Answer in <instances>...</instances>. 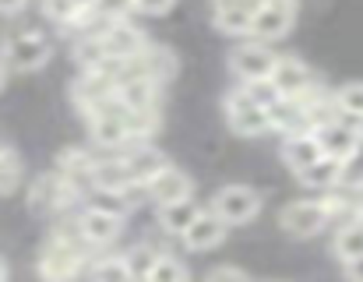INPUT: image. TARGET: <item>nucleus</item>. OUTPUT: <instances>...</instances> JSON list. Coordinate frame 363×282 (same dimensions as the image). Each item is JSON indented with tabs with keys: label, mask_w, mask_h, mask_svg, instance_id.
Returning <instances> with one entry per match:
<instances>
[{
	"label": "nucleus",
	"mask_w": 363,
	"mask_h": 282,
	"mask_svg": "<svg viewBox=\"0 0 363 282\" xmlns=\"http://www.w3.org/2000/svg\"><path fill=\"white\" fill-rule=\"evenodd\" d=\"M138 60H141V71H145L148 78H155L159 85L177 74V53L166 50V46H152V43H148V50H145Z\"/></svg>",
	"instance_id": "5701e85b"
},
{
	"label": "nucleus",
	"mask_w": 363,
	"mask_h": 282,
	"mask_svg": "<svg viewBox=\"0 0 363 282\" xmlns=\"http://www.w3.org/2000/svg\"><path fill=\"white\" fill-rule=\"evenodd\" d=\"M4 78H7V67L0 64V89H4Z\"/></svg>",
	"instance_id": "58836bf2"
},
{
	"label": "nucleus",
	"mask_w": 363,
	"mask_h": 282,
	"mask_svg": "<svg viewBox=\"0 0 363 282\" xmlns=\"http://www.w3.org/2000/svg\"><path fill=\"white\" fill-rule=\"evenodd\" d=\"M92 169H96V159L85 148H64L57 155V173L78 191L92 187Z\"/></svg>",
	"instance_id": "dca6fc26"
},
{
	"label": "nucleus",
	"mask_w": 363,
	"mask_h": 282,
	"mask_svg": "<svg viewBox=\"0 0 363 282\" xmlns=\"http://www.w3.org/2000/svg\"><path fill=\"white\" fill-rule=\"evenodd\" d=\"M71 53H74V64H78L82 71H96V67H103L106 60H113V57L106 53L99 32H85V35H78L74 46H71Z\"/></svg>",
	"instance_id": "4be33fe9"
},
{
	"label": "nucleus",
	"mask_w": 363,
	"mask_h": 282,
	"mask_svg": "<svg viewBox=\"0 0 363 282\" xmlns=\"http://www.w3.org/2000/svg\"><path fill=\"white\" fill-rule=\"evenodd\" d=\"M50 57H53V39L43 35L39 28H18L0 46V64L7 67V74H32L46 67Z\"/></svg>",
	"instance_id": "f257e3e1"
},
{
	"label": "nucleus",
	"mask_w": 363,
	"mask_h": 282,
	"mask_svg": "<svg viewBox=\"0 0 363 282\" xmlns=\"http://www.w3.org/2000/svg\"><path fill=\"white\" fill-rule=\"evenodd\" d=\"M121 155L127 162V169H130V180H141V184H148L155 173H162L169 166V159L148 141H130Z\"/></svg>",
	"instance_id": "ddd939ff"
},
{
	"label": "nucleus",
	"mask_w": 363,
	"mask_h": 282,
	"mask_svg": "<svg viewBox=\"0 0 363 282\" xmlns=\"http://www.w3.org/2000/svg\"><path fill=\"white\" fill-rule=\"evenodd\" d=\"M21 155L11 148V145H0V198L4 194H11V191H18V184H21Z\"/></svg>",
	"instance_id": "393cba45"
},
{
	"label": "nucleus",
	"mask_w": 363,
	"mask_h": 282,
	"mask_svg": "<svg viewBox=\"0 0 363 282\" xmlns=\"http://www.w3.org/2000/svg\"><path fill=\"white\" fill-rule=\"evenodd\" d=\"M254 4H226V7H212V25L223 35H250L254 32Z\"/></svg>",
	"instance_id": "f3484780"
},
{
	"label": "nucleus",
	"mask_w": 363,
	"mask_h": 282,
	"mask_svg": "<svg viewBox=\"0 0 363 282\" xmlns=\"http://www.w3.org/2000/svg\"><path fill=\"white\" fill-rule=\"evenodd\" d=\"M314 138L321 141V152H325V155H332V159H346V155L357 152V145L363 141V135L353 128V124H346V120L335 113L332 120H325L321 128H314Z\"/></svg>",
	"instance_id": "f8f14e48"
},
{
	"label": "nucleus",
	"mask_w": 363,
	"mask_h": 282,
	"mask_svg": "<svg viewBox=\"0 0 363 282\" xmlns=\"http://www.w3.org/2000/svg\"><path fill=\"white\" fill-rule=\"evenodd\" d=\"M177 7V0H134V11L138 14H148V18H162Z\"/></svg>",
	"instance_id": "2f4dec72"
},
{
	"label": "nucleus",
	"mask_w": 363,
	"mask_h": 282,
	"mask_svg": "<svg viewBox=\"0 0 363 282\" xmlns=\"http://www.w3.org/2000/svg\"><path fill=\"white\" fill-rule=\"evenodd\" d=\"M335 106L342 113H353V117H363V81H350L335 92Z\"/></svg>",
	"instance_id": "c85d7f7f"
},
{
	"label": "nucleus",
	"mask_w": 363,
	"mask_h": 282,
	"mask_svg": "<svg viewBox=\"0 0 363 282\" xmlns=\"http://www.w3.org/2000/svg\"><path fill=\"white\" fill-rule=\"evenodd\" d=\"M226 124H230V131L240 135V138H257V135L272 131L268 110L257 106L254 99H247V92H243L240 85L226 96Z\"/></svg>",
	"instance_id": "39448f33"
},
{
	"label": "nucleus",
	"mask_w": 363,
	"mask_h": 282,
	"mask_svg": "<svg viewBox=\"0 0 363 282\" xmlns=\"http://www.w3.org/2000/svg\"><path fill=\"white\" fill-rule=\"evenodd\" d=\"M7 276H11V269H7V265H4V258H0V282L7 279Z\"/></svg>",
	"instance_id": "e433bc0d"
},
{
	"label": "nucleus",
	"mask_w": 363,
	"mask_h": 282,
	"mask_svg": "<svg viewBox=\"0 0 363 282\" xmlns=\"http://www.w3.org/2000/svg\"><path fill=\"white\" fill-rule=\"evenodd\" d=\"M92 7L103 21H117V18H127L134 11V0H92Z\"/></svg>",
	"instance_id": "7c9ffc66"
},
{
	"label": "nucleus",
	"mask_w": 363,
	"mask_h": 282,
	"mask_svg": "<svg viewBox=\"0 0 363 282\" xmlns=\"http://www.w3.org/2000/svg\"><path fill=\"white\" fill-rule=\"evenodd\" d=\"M296 180H300L307 191H332V187H339V180H342V159L321 155L318 162H311L307 169H300Z\"/></svg>",
	"instance_id": "6ab92c4d"
},
{
	"label": "nucleus",
	"mask_w": 363,
	"mask_h": 282,
	"mask_svg": "<svg viewBox=\"0 0 363 282\" xmlns=\"http://www.w3.org/2000/svg\"><path fill=\"white\" fill-rule=\"evenodd\" d=\"M240 89L247 92V99H254V103H257V106H264V110H268L272 103H279V99H282L272 78H254V81H243Z\"/></svg>",
	"instance_id": "bb28decb"
},
{
	"label": "nucleus",
	"mask_w": 363,
	"mask_h": 282,
	"mask_svg": "<svg viewBox=\"0 0 363 282\" xmlns=\"http://www.w3.org/2000/svg\"><path fill=\"white\" fill-rule=\"evenodd\" d=\"M357 201H360V215H363V187H357Z\"/></svg>",
	"instance_id": "4c0bfd02"
},
{
	"label": "nucleus",
	"mask_w": 363,
	"mask_h": 282,
	"mask_svg": "<svg viewBox=\"0 0 363 282\" xmlns=\"http://www.w3.org/2000/svg\"><path fill=\"white\" fill-rule=\"evenodd\" d=\"M296 11H300V0H261L257 11H254L250 39H261V43L286 39L296 25Z\"/></svg>",
	"instance_id": "20e7f679"
},
{
	"label": "nucleus",
	"mask_w": 363,
	"mask_h": 282,
	"mask_svg": "<svg viewBox=\"0 0 363 282\" xmlns=\"http://www.w3.org/2000/svg\"><path fill=\"white\" fill-rule=\"evenodd\" d=\"M127 184H130V169H127L123 155L96 159V169H92V191L96 194H121Z\"/></svg>",
	"instance_id": "a211bd4d"
},
{
	"label": "nucleus",
	"mask_w": 363,
	"mask_h": 282,
	"mask_svg": "<svg viewBox=\"0 0 363 282\" xmlns=\"http://www.w3.org/2000/svg\"><path fill=\"white\" fill-rule=\"evenodd\" d=\"M184 279H191L187 265H184V261H177L173 254H159V261H155L152 279L148 282H184Z\"/></svg>",
	"instance_id": "a878e982"
},
{
	"label": "nucleus",
	"mask_w": 363,
	"mask_h": 282,
	"mask_svg": "<svg viewBox=\"0 0 363 282\" xmlns=\"http://www.w3.org/2000/svg\"><path fill=\"white\" fill-rule=\"evenodd\" d=\"M148 194H152L155 205L180 201V198H191V194H194V180H191L184 169H177V166L169 162L162 173H155V176L148 180Z\"/></svg>",
	"instance_id": "4468645a"
},
{
	"label": "nucleus",
	"mask_w": 363,
	"mask_h": 282,
	"mask_svg": "<svg viewBox=\"0 0 363 282\" xmlns=\"http://www.w3.org/2000/svg\"><path fill=\"white\" fill-rule=\"evenodd\" d=\"M201 215V205L194 201V198H180V201H166V205H159V212H155V219H159V226L166 230V233H173V237H180L194 219Z\"/></svg>",
	"instance_id": "aec40b11"
},
{
	"label": "nucleus",
	"mask_w": 363,
	"mask_h": 282,
	"mask_svg": "<svg viewBox=\"0 0 363 282\" xmlns=\"http://www.w3.org/2000/svg\"><path fill=\"white\" fill-rule=\"evenodd\" d=\"M272 81H275L279 96H286V99H303L314 89H321L318 85V74L303 60H296V57H279L275 67H272Z\"/></svg>",
	"instance_id": "1a4fd4ad"
},
{
	"label": "nucleus",
	"mask_w": 363,
	"mask_h": 282,
	"mask_svg": "<svg viewBox=\"0 0 363 282\" xmlns=\"http://www.w3.org/2000/svg\"><path fill=\"white\" fill-rule=\"evenodd\" d=\"M159 254H162V251H155V247H148V244L130 247V251L123 254V261H127V276H130V279H152V269H155Z\"/></svg>",
	"instance_id": "b1692460"
},
{
	"label": "nucleus",
	"mask_w": 363,
	"mask_h": 282,
	"mask_svg": "<svg viewBox=\"0 0 363 282\" xmlns=\"http://www.w3.org/2000/svg\"><path fill=\"white\" fill-rule=\"evenodd\" d=\"M261 194L254 191V187H247V184H230V187H223V191H216V198H212V212L216 215H223L230 226H243V222H250V219H257V212H261Z\"/></svg>",
	"instance_id": "423d86ee"
},
{
	"label": "nucleus",
	"mask_w": 363,
	"mask_h": 282,
	"mask_svg": "<svg viewBox=\"0 0 363 282\" xmlns=\"http://www.w3.org/2000/svg\"><path fill=\"white\" fill-rule=\"evenodd\" d=\"M325 152H321V141L314 138V131H296V135H286L282 141V162L293 169V173H300V169H307L311 162H318Z\"/></svg>",
	"instance_id": "2eb2a0df"
},
{
	"label": "nucleus",
	"mask_w": 363,
	"mask_h": 282,
	"mask_svg": "<svg viewBox=\"0 0 363 282\" xmlns=\"http://www.w3.org/2000/svg\"><path fill=\"white\" fill-rule=\"evenodd\" d=\"M85 272H89L92 279H113V282L130 279V276H127V261H123V254L121 258H117V254H113V258H99V261H92Z\"/></svg>",
	"instance_id": "cd10ccee"
},
{
	"label": "nucleus",
	"mask_w": 363,
	"mask_h": 282,
	"mask_svg": "<svg viewBox=\"0 0 363 282\" xmlns=\"http://www.w3.org/2000/svg\"><path fill=\"white\" fill-rule=\"evenodd\" d=\"M82 117H85V124H89L92 141L103 145V148H117V152H123V148L134 141L130 138V128H127V110L121 106L117 96L106 99V103H99V106H92V110H85Z\"/></svg>",
	"instance_id": "f03ea898"
},
{
	"label": "nucleus",
	"mask_w": 363,
	"mask_h": 282,
	"mask_svg": "<svg viewBox=\"0 0 363 282\" xmlns=\"http://www.w3.org/2000/svg\"><path fill=\"white\" fill-rule=\"evenodd\" d=\"M332 251H335L339 261H353V258H360L363 254V215L339 222L335 240H332Z\"/></svg>",
	"instance_id": "412c9836"
},
{
	"label": "nucleus",
	"mask_w": 363,
	"mask_h": 282,
	"mask_svg": "<svg viewBox=\"0 0 363 282\" xmlns=\"http://www.w3.org/2000/svg\"><path fill=\"white\" fill-rule=\"evenodd\" d=\"M205 279H212V282H216V279H240V282H247L250 276H247L243 269H237V265H219V269H212Z\"/></svg>",
	"instance_id": "473e14b6"
},
{
	"label": "nucleus",
	"mask_w": 363,
	"mask_h": 282,
	"mask_svg": "<svg viewBox=\"0 0 363 282\" xmlns=\"http://www.w3.org/2000/svg\"><path fill=\"white\" fill-rule=\"evenodd\" d=\"M339 187H350V191L363 187V141L357 145L353 155L342 159V180H339Z\"/></svg>",
	"instance_id": "c756f323"
},
{
	"label": "nucleus",
	"mask_w": 363,
	"mask_h": 282,
	"mask_svg": "<svg viewBox=\"0 0 363 282\" xmlns=\"http://www.w3.org/2000/svg\"><path fill=\"white\" fill-rule=\"evenodd\" d=\"M226 4H254L257 7L261 0H212V7H226Z\"/></svg>",
	"instance_id": "c9c22d12"
},
{
	"label": "nucleus",
	"mask_w": 363,
	"mask_h": 282,
	"mask_svg": "<svg viewBox=\"0 0 363 282\" xmlns=\"http://www.w3.org/2000/svg\"><path fill=\"white\" fill-rule=\"evenodd\" d=\"M78 230L89 240V247H110L123 233V215H117V212H110V208H103V205L92 201V205H85L78 212Z\"/></svg>",
	"instance_id": "0eeeda50"
},
{
	"label": "nucleus",
	"mask_w": 363,
	"mask_h": 282,
	"mask_svg": "<svg viewBox=\"0 0 363 282\" xmlns=\"http://www.w3.org/2000/svg\"><path fill=\"white\" fill-rule=\"evenodd\" d=\"M342 269H346V276L353 282H363V254L360 258H353V261H342Z\"/></svg>",
	"instance_id": "72a5a7b5"
},
{
	"label": "nucleus",
	"mask_w": 363,
	"mask_h": 282,
	"mask_svg": "<svg viewBox=\"0 0 363 282\" xmlns=\"http://www.w3.org/2000/svg\"><path fill=\"white\" fill-rule=\"evenodd\" d=\"M99 35H103V46H106V53H110L113 60H134V57H141V53L148 50V35H145L138 25H130L127 18L110 21Z\"/></svg>",
	"instance_id": "9d476101"
},
{
	"label": "nucleus",
	"mask_w": 363,
	"mask_h": 282,
	"mask_svg": "<svg viewBox=\"0 0 363 282\" xmlns=\"http://www.w3.org/2000/svg\"><path fill=\"white\" fill-rule=\"evenodd\" d=\"M279 53H272L268 43L261 39H250L240 43L233 53H230V71L240 78V81H254V78H272V67H275Z\"/></svg>",
	"instance_id": "6e6552de"
},
{
	"label": "nucleus",
	"mask_w": 363,
	"mask_h": 282,
	"mask_svg": "<svg viewBox=\"0 0 363 282\" xmlns=\"http://www.w3.org/2000/svg\"><path fill=\"white\" fill-rule=\"evenodd\" d=\"M226 233H230V222L223 215H216L212 208H201V215L180 233V240L187 251H216L226 240Z\"/></svg>",
	"instance_id": "9b49d317"
},
{
	"label": "nucleus",
	"mask_w": 363,
	"mask_h": 282,
	"mask_svg": "<svg viewBox=\"0 0 363 282\" xmlns=\"http://www.w3.org/2000/svg\"><path fill=\"white\" fill-rule=\"evenodd\" d=\"M25 4H28V0H0V14H4V18L21 14V11H25Z\"/></svg>",
	"instance_id": "f704fd0d"
},
{
	"label": "nucleus",
	"mask_w": 363,
	"mask_h": 282,
	"mask_svg": "<svg viewBox=\"0 0 363 282\" xmlns=\"http://www.w3.org/2000/svg\"><path fill=\"white\" fill-rule=\"evenodd\" d=\"M279 226H282V233H289L296 240H311L325 226H332V219H328V208L321 198H300L279 212Z\"/></svg>",
	"instance_id": "7ed1b4c3"
}]
</instances>
